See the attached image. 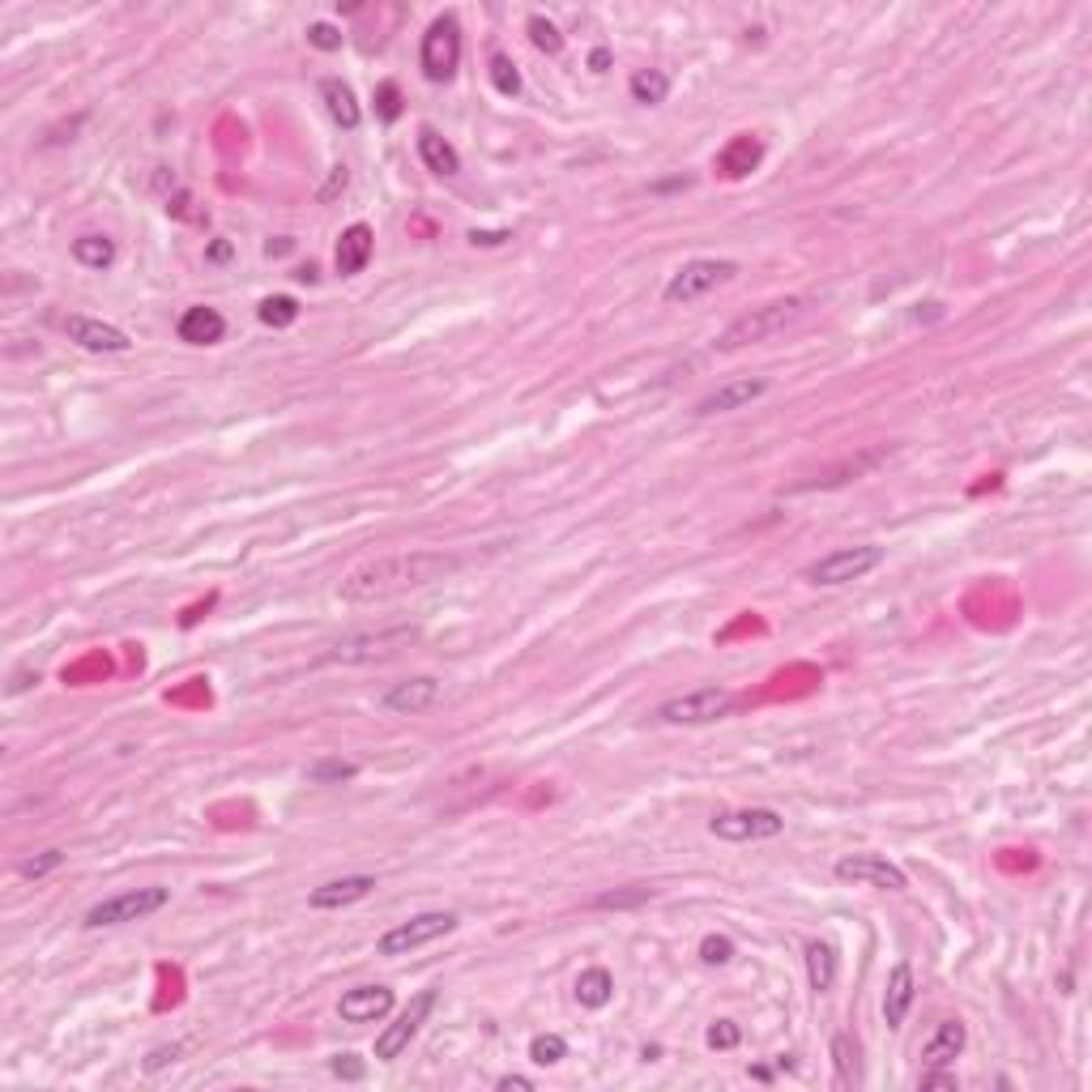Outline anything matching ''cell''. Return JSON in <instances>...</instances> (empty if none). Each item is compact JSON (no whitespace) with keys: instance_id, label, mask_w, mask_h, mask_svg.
Listing matches in <instances>:
<instances>
[{"instance_id":"obj_1","label":"cell","mask_w":1092,"mask_h":1092,"mask_svg":"<svg viewBox=\"0 0 1092 1092\" xmlns=\"http://www.w3.org/2000/svg\"><path fill=\"white\" fill-rule=\"evenodd\" d=\"M462 568L457 555L448 551H393V555H376L368 564H358L346 572V580L338 585V594L346 602H380V598H397V594H409V589H423V585H436L444 576H452Z\"/></svg>"},{"instance_id":"obj_2","label":"cell","mask_w":1092,"mask_h":1092,"mask_svg":"<svg viewBox=\"0 0 1092 1092\" xmlns=\"http://www.w3.org/2000/svg\"><path fill=\"white\" fill-rule=\"evenodd\" d=\"M806 307H811V299H802V295H790V299H772V303H764V307H751V312H743L739 321H730L721 329V338L713 342L721 354H735V350H743V346H755V342H768V338H777V333H786L790 325H798L802 316H806Z\"/></svg>"},{"instance_id":"obj_3","label":"cell","mask_w":1092,"mask_h":1092,"mask_svg":"<svg viewBox=\"0 0 1092 1092\" xmlns=\"http://www.w3.org/2000/svg\"><path fill=\"white\" fill-rule=\"evenodd\" d=\"M415 641H419V627H415V623H397V627H384V631H354V636H342V641H333L321 657H325V662H342V666H358V662L393 657V653L409 649Z\"/></svg>"},{"instance_id":"obj_4","label":"cell","mask_w":1092,"mask_h":1092,"mask_svg":"<svg viewBox=\"0 0 1092 1092\" xmlns=\"http://www.w3.org/2000/svg\"><path fill=\"white\" fill-rule=\"evenodd\" d=\"M884 564V546L875 542H862V546H841V551H828L819 555L815 564H806V580L811 585H824V589H837V585H849V580H862L867 572H875Z\"/></svg>"},{"instance_id":"obj_5","label":"cell","mask_w":1092,"mask_h":1092,"mask_svg":"<svg viewBox=\"0 0 1092 1092\" xmlns=\"http://www.w3.org/2000/svg\"><path fill=\"white\" fill-rule=\"evenodd\" d=\"M735 713V696L725 688H692L682 696H670L657 704V721L662 725H709V721H721Z\"/></svg>"},{"instance_id":"obj_6","label":"cell","mask_w":1092,"mask_h":1092,"mask_svg":"<svg viewBox=\"0 0 1092 1092\" xmlns=\"http://www.w3.org/2000/svg\"><path fill=\"white\" fill-rule=\"evenodd\" d=\"M171 892L167 888H132V892H120V896H107L99 904H90L85 914V926L90 930H103V926H124V922H142L158 909H167Z\"/></svg>"},{"instance_id":"obj_7","label":"cell","mask_w":1092,"mask_h":1092,"mask_svg":"<svg viewBox=\"0 0 1092 1092\" xmlns=\"http://www.w3.org/2000/svg\"><path fill=\"white\" fill-rule=\"evenodd\" d=\"M462 65V26L452 14L436 18L423 34V48H419V69L427 81H448Z\"/></svg>"},{"instance_id":"obj_8","label":"cell","mask_w":1092,"mask_h":1092,"mask_svg":"<svg viewBox=\"0 0 1092 1092\" xmlns=\"http://www.w3.org/2000/svg\"><path fill=\"white\" fill-rule=\"evenodd\" d=\"M739 273L735 260H713V256H700V260H688L674 278L666 282V303H696L704 299L709 291L725 287Z\"/></svg>"},{"instance_id":"obj_9","label":"cell","mask_w":1092,"mask_h":1092,"mask_svg":"<svg viewBox=\"0 0 1092 1092\" xmlns=\"http://www.w3.org/2000/svg\"><path fill=\"white\" fill-rule=\"evenodd\" d=\"M709 833L721 837V841H768V837H781L786 833V819L781 811L772 806H747V811H721L709 819Z\"/></svg>"},{"instance_id":"obj_10","label":"cell","mask_w":1092,"mask_h":1092,"mask_svg":"<svg viewBox=\"0 0 1092 1092\" xmlns=\"http://www.w3.org/2000/svg\"><path fill=\"white\" fill-rule=\"evenodd\" d=\"M452 930H457V914H444V909H436V914H419V918H409V922L384 930L380 943H376V951H380V955H409V951H419V947L452 935Z\"/></svg>"},{"instance_id":"obj_11","label":"cell","mask_w":1092,"mask_h":1092,"mask_svg":"<svg viewBox=\"0 0 1092 1092\" xmlns=\"http://www.w3.org/2000/svg\"><path fill=\"white\" fill-rule=\"evenodd\" d=\"M837 879L845 884H867V888H884V892H904L909 875L896 867L888 853H845L837 858Z\"/></svg>"},{"instance_id":"obj_12","label":"cell","mask_w":1092,"mask_h":1092,"mask_svg":"<svg viewBox=\"0 0 1092 1092\" xmlns=\"http://www.w3.org/2000/svg\"><path fill=\"white\" fill-rule=\"evenodd\" d=\"M431 1012H436V990H423V994L409 998V1008L376 1037V1059H380V1063H393V1059L405 1050V1045L415 1041V1033L423 1028V1020H427Z\"/></svg>"},{"instance_id":"obj_13","label":"cell","mask_w":1092,"mask_h":1092,"mask_svg":"<svg viewBox=\"0 0 1092 1092\" xmlns=\"http://www.w3.org/2000/svg\"><path fill=\"white\" fill-rule=\"evenodd\" d=\"M65 333H69V342H77L90 354H124L132 346L124 329H116L107 321H95V316H69Z\"/></svg>"},{"instance_id":"obj_14","label":"cell","mask_w":1092,"mask_h":1092,"mask_svg":"<svg viewBox=\"0 0 1092 1092\" xmlns=\"http://www.w3.org/2000/svg\"><path fill=\"white\" fill-rule=\"evenodd\" d=\"M393 1012V990L389 986H354L338 998V1016L346 1024H372Z\"/></svg>"},{"instance_id":"obj_15","label":"cell","mask_w":1092,"mask_h":1092,"mask_svg":"<svg viewBox=\"0 0 1092 1092\" xmlns=\"http://www.w3.org/2000/svg\"><path fill=\"white\" fill-rule=\"evenodd\" d=\"M764 393H768V380H764V376H755V380H730V384H721V389H713L709 397H700V401H696V409H692V415H696V419L730 415V409H743V405L760 401Z\"/></svg>"},{"instance_id":"obj_16","label":"cell","mask_w":1092,"mask_h":1092,"mask_svg":"<svg viewBox=\"0 0 1092 1092\" xmlns=\"http://www.w3.org/2000/svg\"><path fill=\"white\" fill-rule=\"evenodd\" d=\"M440 700V682L436 678H405V682H393V688L380 696V704L389 709V713H401V717H415V713H423V709H431Z\"/></svg>"},{"instance_id":"obj_17","label":"cell","mask_w":1092,"mask_h":1092,"mask_svg":"<svg viewBox=\"0 0 1092 1092\" xmlns=\"http://www.w3.org/2000/svg\"><path fill=\"white\" fill-rule=\"evenodd\" d=\"M372 248H376V235H372V226H368V222H354V226H346V231H342V240H338V252H333V260H338V273H342V278H354V273H363V269H368V260H372Z\"/></svg>"},{"instance_id":"obj_18","label":"cell","mask_w":1092,"mask_h":1092,"mask_svg":"<svg viewBox=\"0 0 1092 1092\" xmlns=\"http://www.w3.org/2000/svg\"><path fill=\"white\" fill-rule=\"evenodd\" d=\"M222 333H226L222 312H218V307H205V303L184 307V316L175 321V338L189 342V346H214V342H222Z\"/></svg>"},{"instance_id":"obj_19","label":"cell","mask_w":1092,"mask_h":1092,"mask_svg":"<svg viewBox=\"0 0 1092 1092\" xmlns=\"http://www.w3.org/2000/svg\"><path fill=\"white\" fill-rule=\"evenodd\" d=\"M884 457H888V448H875V452H858V457H845L841 466L819 470L815 478H806V482H798V487H790V491H828V487H845L849 478H858V474L875 470Z\"/></svg>"},{"instance_id":"obj_20","label":"cell","mask_w":1092,"mask_h":1092,"mask_svg":"<svg viewBox=\"0 0 1092 1092\" xmlns=\"http://www.w3.org/2000/svg\"><path fill=\"white\" fill-rule=\"evenodd\" d=\"M965 1041H969V1028L961 1020H939L935 1033L922 1041V1063L926 1067H947L955 1054L965 1050Z\"/></svg>"},{"instance_id":"obj_21","label":"cell","mask_w":1092,"mask_h":1092,"mask_svg":"<svg viewBox=\"0 0 1092 1092\" xmlns=\"http://www.w3.org/2000/svg\"><path fill=\"white\" fill-rule=\"evenodd\" d=\"M372 888H376L372 875H342V879H329V884H321V888H312L307 904H312V909H342V904L363 900Z\"/></svg>"},{"instance_id":"obj_22","label":"cell","mask_w":1092,"mask_h":1092,"mask_svg":"<svg viewBox=\"0 0 1092 1092\" xmlns=\"http://www.w3.org/2000/svg\"><path fill=\"white\" fill-rule=\"evenodd\" d=\"M909 1008H914V965L900 961L888 973V990H884V1020H888V1028H900Z\"/></svg>"},{"instance_id":"obj_23","label":"cell","mask_w":1092,"mask_h":1092,"mask_svg":"<svg viewBox=\"0 0 1092 1092\" xmlns=\"http://www.w3.org/2000/svg\"><path fill=\"white\" fill-rule=\"evenodd\" d=\"M760 158H764V146H760V136L743 132V136H735V142H730V146H725V150L717 154V167H721V175H730V179H743V175H751V171L760 167Z\"/></svg>"},{"instance_id":"obj_24","label":"cell","mask_w":1092,"mask_h":1092,"mask_svg":"<svg viewBox=\"0 0 1092 1092\" xmlns=\"http://www.w3.org/2000/svg\"><path fill=\"white\" fill-rule=\"evenodd\" d=\"M321 99H325V111L333 116V124H342L346 132L358 128L363 111H358V103H354V95H350V85H346V81L325 77V81H321Z\"/></svg>"},{"instance_id":"obj_25","label":"cell","mask_w":1092,"mask_h":1092,"mask_svg":"<svg viewBox=\"0 0 1092 1092\" xmlns=\"http://www.w3.org/2000/svg\"><path fill=\"white\" fill-rule=\"evenodd\" d=\"M419 158H423L427 171H436V175H457V171H462L457 150H452L436 128H423V132H419Z\"/></svg>"},{"instance_id":"obj_26","label":"cell","mask_w":1092,"mask_h":1092,"mask_svg":"<svg viewBox=\"0 0 1092 1092\" xmlns=\"http://www.w3.org/2000/svg\"><path fill=\"white\" fill-rule=\"evenodd\" d=\"M806 982H811L815 994L833 990V982H837V955H833L828 943H819V939L806 943Z\"/></svg>"},{"instance_id":"obj_27","label":"cell","mask_w":1092,"mask_h":1092,"mask_svg":"<svg viewBox=\"0 0 1092 1092\" xmlns=\"http://www.w3.org/2000/svg\"><path fill=\"white\" fill-rule=\"evenodd\" d=\"M615 998V977L606 973V969H585L580 977H576V1003L580 1008H589V1012H598V1008H606Z\"/></svg>"},{"instance_id":"obj_28","label":"cell","mask_w":1092,"mask_h":1092,"mask_svg":"<svg viewBox=\"0 0 1092 1092\" xmlns=\"http://www.w3.org/2000/svg\"><path fill=\"white\" fill-rule=\"evenodd\" d=\"M627 90H631V99L641 103V107H657V103H666V95H670V77H666L662 69H636L631 81H627Z\"/></svg>"},{"instance_id":"obj_29","label":"cell","mask_w":1092,"mask_h":1092,"mask_svg":"<svg viewBox=\"0 0 1092 1092\" xmlns=\"http://www.w3.org/2000/svg\"><path fill=\"white\" fill-rule=\"evenodd\" d=\"M73 260L103 273V269L116 265V244L107 235H81V240H73Z\"/></svg>"},{"instance_id":"obj_30","label":"cell","mask_w":1092,"mask_h":1092,"mask_svg":"<svg viewBox=\"0 0 1092 1092\" xmlns=\"http://www.w3.org/2000/svg\"><path fill=\"white\" fill-rule=\"evenodd\" d=\"M833 1063H837V1084H841V1088H858V1084H862L858 1045H853L849 1033H837V1037H833Z\"/></svg>"},{"instance_id":"obj_31","label":"cell","mask_w":1092,"mask_h":1092,"mask_svg":"<svg viewBox=\"0 0 1092 1092\" xmlns=\"http://www.w3.org/2000/svg\"><path fill=\"white\" fill-rule=\"evenodd\" d=\"M256 316H260L269 329H287V325L299 321V303H295L291 295H273V299H265V303L256 307Z\"/></svg>"},{"instance_id":"obj_32","label":"cell","mask_w":1092,"mask_h":1092,"mask_svg":"<svg viewBox=\"0 0 1092 1092\" xmlns=\"http://www.w3.org/2000/svg\"><path fill=\"white\" fill-rule=\"evenodd\" d=\"M564 1059H568V1041H564L560 1033H538V1037L529 1041V1063L555 1067V1063H564Z\"/></svg>"},{"instance_id":"obj_33","label":"cell","mask_w":1092,"mask_h":1092,"mask_svg":"<svg viewBox=\"0 0 1092 1092\" xmlns=\"http://www.w3.org/2000/svg\"><path fill=\"white\" fill-rule=\"evenodd\" d=\"M491 85L499 90V95L504 99H517L521 95V73H517V65L508 60V56H491Z\"/></svg>"},{"instance_id":"obj_34","label":"cell","mask_w":1092,"mask_h":1092,"mask_svg":"<svg viewBox=\"0 0 1092 1092\" xmlns=\"http://www.w3.org/2000/svg\"><path fill=\"white\" fill-rule=\"evenodd\" d=\"M529 43H533L538 52H546V56H560V52H564V34H560L551 22H546V18H538V14L529 18Z\"/></svg>"},{"instance_id":"obj_35","label":"cell","mask_w":1092,"mask_h":1092,"mask_svg":"<svg viewBox=\"0 0 1092 1092\" xmlns=\"http://www.w3.org/2000/svg\"><path fill=\"white\" fill-rule=\"evenodd\" d=\"M354 772H358V764H350V760H321V764L307 768V777L316 786H325V781H350Z\"/></svg>"},{"instance_id":"obj_36","label":"cell","mask_w":1092,"mask_h":1092,"mask_svg":"<svg viewBox=\"0 0 1092 1092\" xmlns=\"http://www.w3.org/2000/svg\"><path fill=\"white\" fill-rule=\"evenodd\" d=\"M700 961L704 965H730L735 961V943L725 935H704L700 939Z\"/></svg>"},{"instance_id":"obj_37","label":"cell","mask_w":1092,"mask_h":1092,"mask_svg":"<svg viewBox=\"0 0 1092 1092\" xmlns=\"http://www.w3.org/2000/svg\"><path fill=\"white\" fill-rule=\"evenodd\" d=\"M653 900V888H627V892H602L594 904L598 909H631V904H645Z\"/></svg>"},{"instance_id":"obj_38","label":"cell","mask_w":1092,"mask_h":1092,"mask_svg":"<svg viewBox=\"0 0 1092 1092\" xmlns=\"http://www.w3.org/2000/svg\"><path fill=\"white\" fill-rule=\"evenodd\" d=\"M60 862H65V853H60V849H43L39 858H26L18 871H22V879H43L48 871H56Z\"/></svg>"},{"instance_id":"obj_39","label":"cell","mask_w":1092,"mask_h":1092,"mask_svg":"<svg viewBox=\"0 0 1092 1092\" xmlns=\"http://www.w3.org/2000/svg\"><path fill=\"white\" fill-rule=\"evenodd\" d=\"M307 43H312V48H321V52H338L342 48V30L329 26V22H312L307 26Z\"/></svg>"},{"instance_id":"obj_40","label":"cell","mask_w":1092,"mask_h":1092,"mask_svg":"<svg viewBox=\"0 0 1092 1092\" xmlns=\"http://www.w3.org/2000/svg\"><path fill=\"white\" fill-rule=\"evenodd\" d=\"M376 111H380V120H397L401 116V90L393 85V81H384L380 90H376Z\"/></svg>"},{"instance_id":"obj_41","label":"cell","mask_w":1092,"mask_h":1092,"mask_svg":"<svg viewBox=\"0 0 1092 1092\" xmlns=\"http://www.w3.org/2000/svg\"><path fill=\"white\" fill-rule=\"evenodd\" d=\"M739 1037H743V1033H739L735 1020H717V1024L709 1028V1045H713V1050H735Z\"/></svg>"},{"instance_id":"obj_42","label":"cell","mask_w":1092,"mask_h":1092,"mask_svg":"<svg viewBox=\"0 0 1092 1092\" xmlns=\"http://www.w3.org/2000/svg\"><path fill=\"white\" fill-rule=\"evenodd\" d=\"M193 205H197V201H193V197H189V193H175V197H171V201H167V209H171V214H175V218H193V222H205V214H197V209H193Z\"/></svg>"},{"instance_id":"obj_43","label":"cell","mask_w":1092,"mask_h":1092,"mask_svg":"<svg viewBox=\"0 0 1092 1092\" xmlns=\"http://www.w3.org/2000/svg\"><path fill=\"white\" fill-rule=\"evenodd\" d=\"M329 1071L342 1075V1079H363V1063H358L354 1054H338V1059L329 1063Z\"/></svg>"},{"instance_id":"obj_44","label":"cell","mask_w":1092,"mask_h":1092,"mask_svg":"<svg viewBox=\"0 0 1092 1092\" xmlns=\"http://www.w3.org/2000/svg\"><path fill=\"white\" fill-rule=\"evenodd\" d=\"M922 1088H943V1092H955L961 1084H955V1075H947L943 1067H926V1075H922Z\"/></svg>"},{"instance_id":"obj_45","label":"cell","mask_w":1092,"mask_h":1092,"mask_svg":"<svg viewBox=\"0 0 1092 1092\" xmlns=\"http://www.w3.org/2000/svg\"><path fill=\"white\" fill-rule=\"evenodd\" d=\"M495 1088H499V1092H533V1079H525V1075H499Z\"/></svg>"},{"instance_id":"obj_46","label":"cell","mask_w":1092,"mask_h":1092,"mask_svg":"<svg viewBox=\"0 0 1092 1092\" xmlns=\"http://www.w3.org/2000/svg\"><path fill=\"white\" fill-rule=\"evenodd\" d=\"M504 240H513V235H508V231H470V244H474V248H478V244H482V248H495V244H504Z\"/></svg>"},{"instance_id":"obj_47","label":"cell","mask_w":1092,"mask_h":1092,"mask_svg":"<svg viewBox=\"0 0 1092 1092\" xmlns=\"http://www.w3.org/2000/svg\"><path fill=\"white\" fill-rule=\"evenodd\" d=\"M175 1059H179V1045H171V1050H154L150 1063H146V1071H158V1067H167V1063H175Z\"/></svg>"},{"instance_id":"obj_48","label":"cell","mask_w":1092,"mask_h":1092,"mask_svg":"<svg viewBox=\"0 0 1092 1092\" xmlns=\"http://www.w3.org/2000/svg\"><path fill=\"white\" fill-rule=\"evenodd\" d=\"M346 189V167H333V179H329V189H321V201H333V193Z\"/></svg>"},{"instance_id":"obj_49","label":"cell","mask_w":1092,"mask_h":1092,"mask_svg":"<svg viewBox=\"0 0 1092 1092\" xmlns=\"http://www.w3.org/2000/svg\"><path fill=\"white\" fill-rule=\"evenodd\" d=\"M205 260H214V265H222V260H231V244H226V240H214V244L205 248Z\"/></svg>"},{"instance_id":"obj_50","label":"cell","mask_w":1092,"mask_h":1092,"mask_svg":"<svg viewBox=\"0 0 1092 1092\" xmlns=\"http://www.w3.org/2000/svg\"><path fill=\"white\" fill-rule=\"evenodd\" d=\"M611 69V52L606 48H598L594 56H589V73H606Z\"/></svg>"}]
</instances>
